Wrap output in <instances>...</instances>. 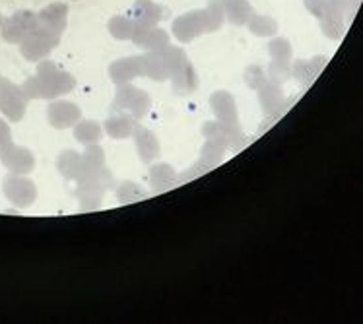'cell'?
Masks as SVG:
<instances>
[{
  "label": "cell",
  "mask_w": 363,
  "mask_h": 324,
  "mask_svg": "<svg viewBox=\"0 0 363 324\" xmlns=\"http://www.w3.org/2000/svg\"><path fill=\"white\" fill-rule=\"evenodd\" d=\"M37 72V78L28 80L21 86L26 99H52L72 90V78L59 70L52 62L41 64Z\"/></svg>",
  "instance_id": "obj_1"
},
{
  "label": "cell",
  "mask_w": 363,
  "mask_h": 324,
  "mask_svg": "<svg viewBox=\"0 0 363 324\" xmlns=\"http://www.w3.org/2000/svg\"><path fill=\"white\" fill-rule=\"evenodd\" d=\"M2 191L6 194V198L10 200L14 206L18 208H30L35 202V196H37V189L28 177H21V175H14L4 179L2 184Z\"/></svg>",
  "instance_id": "obj_2"
},
{
  "label": "cell",
  "mask_w": 363,
  "mask_h": 324,
  "mask_svg": "<svg viewBox=\"0 0 363 324\" xmlns=\"http://www.w3.org/2000/svg\"><path fill=\"white\" fill-rule=\"evenodd\" d=\"M26 95L18 86H14L12 82L2 80L0 78V111L4 117H8L12 121H21L23 113H26Z\"/></svg>",
  "instance_id": "obj_3"
},
{
  "label": "cell",
  "mask_w": 363,
  "mask_h": 324,
  "mask_svg": "<svg viewBox=\"0 0 363 324\" xmlns=\"http://www.w3.org/2000/svg\"><path fill=\"white\" fill-rule=\"evenodd\" d=\"M0 160L6 165V169H10L14 175H26V173L33 171L35 167V158L32 152L28 148L14 146V144L0 152Z\"/></svg>",
  "instance_id": "obj_4"
},
{
  "label": "cell",
  "mask_w": 363,
  "mask_h": 324,
  "mask_svg": "<svg viewBox=\"0 0 363 324\" xmlns=\"http://www.w3.org/2000/svg\"><path fill=\"white\" fill-rule=\"evenodd\" d=\"M47 119L55 128H68L80 122V109L68 102H52L47 109Z\"/></svg>",
  "instance_id": "obj_5"
},
{
  "label": "cell",
  "mask_w": 363,
  "mask_h": 324,
  "mask_svg": "<svg viewBox=\"0 0 363 324\" xmlns=\"http://www.w3.org/2000/svg\"><path fill=\"white\" fill-rule=\"evenodd\" d=\"M212 107L219 117L222 122H228V124H235L237 122V113H235V105L233 99L229 97L228 93H218L212 97Z\"/></svg>",
  "instance_id": "obj_6"
},
{
  "label": "cell",
  "mask_w": 363,
  "mask_h": 324,
  "mask_svg": "<svg viewBox=\"0 0 363 324\" xmlns=\"http://www.w3.org/2000/svg\"><path fill=\"white\" fill-rule=\"evenodd\" d=\"M136 146H138V153L142 155L144 162H152L154 155H157V140L154 138V134L146 128H136Z\"/></svg>",
  "instance_id": "obj_7"
},
{
  "label": "cell",
  "mask_w": 363,
  "mask_h": 324,
  "mask_svg": "<svg viewBox=\"0 0 363 324\" xmlns=\"http://www.w3.org/2000/svg\"><path fill=\"white\" fill-rule=\"evenodd\" d=\"M74 138H76L78 142L92 146V144H95L99 138H101V128H99L97 122H92V121L78 122V126L74 128Z\"/></svg>",
  "instance_id": "obj_8"
},
{
  "label": "cell",
  "mask_w": 363,
  "mask_h": 324,
  "mask_svg": "<svg viewBox=\"0 0 363 324\" xmlns=\"http://www.w3.org/2000/svg\"><path fill=\"white\" fill-rule=\"evenodd\" d=\"M80 169H82V158L74 152H64L59 158V171L63 173L68 179H78L80 177Z\"/></svg>",
  "instance_id": "obj_9"
},
{
  "label": "cell",
  "mask_w": 363,
  "mask_h": 324,
  "mask_svg": "<svg viewBox=\"0 0 363 324\" xmlns=\"http://www.w3.org/2000/svg\"><path fill=\"white\" fill-rule=\"evenodd\" d=\"M105 128L113 138H126L133 132V119L130 117H111L105 122Z\"/></svg>",
  "instance_id": "obj_10"
},
{
  "label": "cell",
  "mask_w": 363,
  "mask_h": 324,
  "mask_svg": "<svg viewBox=\"0 0 363 324\" xmlns=\"http://www.w3.org/2000/svg\"><path fill=\"white\" fill-rule=\"evenodd\" d=\"M152 182H154V189H167L171 182H173V173L169 171V167L166 165H156L152 169Z\"/></svg>",
  "instance_id": "obj_11"
},
{
  "label": "cell",
  "mask_w": 363,
  "mask_h": 324,
  "mask_svg": "<svg viewBox=\"0 0 363 324\" xmlns=\"http://www.w3.org/2000/svg\"><path fill=\"white\" fill-rule=\"evenodd\" d=\"M262 107H266L268 111H272V109H276L278 105L282 103V97H280V91H278V88H264L262 90Z\"/></svg>",
  "instance_id": "obj_12"
},
{
  "label": "cell",
  "mask_w": 363,
  "mask_h": 324,
  "mask_svg": "<svg viewBox=\"0 0 363 324\" xmlns=\"http://www.w3.org/2000/svg\"><path fill=\"white\" fill-rule=\"evenodd\" d=\"M10 144H12L10 126L0 119V152H2V150H6Z\"/></svg>",
  "instance_id": "obj_13"
}]
</instances>
